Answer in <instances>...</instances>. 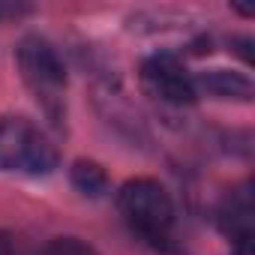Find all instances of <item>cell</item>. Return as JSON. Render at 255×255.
<instances>
[{
    "label": "cell",
    "instance_id": "1",
    "mask_svg": "<svg viewBox=\"0 0 255 255\" xmlns=\"http://www.w3.org/2000/svg\"><path fill=\"white\" fill-rule=\"evenodd\" d=\"M18 69L27 87L42 102L45 114L60 126L63 123V93H66V66L57 48L42 36H27L18 45Z\"/></svg>",
    "mask_w": 255,
    "mask_h": 255
},
{
    "label": "cell",
    "instance_id": "2",
    "mask_svg": "<svg viewBox=\"0 0 255 255\" xmlns=\"http://www.w3.org/2000/svg\"><path fill=\"white\" fill-rule=\"evenodd\" d=\"M57 165L54 144L24 117H0V171L48 174Z\"/></svg>",
    "mask_w": 255,
    "mask_h": 255
},
{
    "label": "cell",
    "instance_id": "3",
    "mask_svg": "<svg viewBox=\"0 0 255 255\" xmlns=\"http://www.w3.org/2000/svg\"><path fill=\"white\" fill-rule=\"evenodd\" d=\"M117 207H120L123 219L147 240H165V231L174 222L171 195L165 192L162 183H156L150 177L123 183L117 192Z\"/></svg>",
    "mask_w": 255,
    "mask_h": 255
},
{
    "label": "cell",
    "instance_id": "4",
    "mask_svg": "<svg viewBox=\"0 0 255 255\" xmlns=\"http://www.w3.org/2000/svg\"><path fill=\"white\" fill-rule=\"evenodd\" d=\"M141 84L150 96L168 105H189L195 102V78L174 54H153L141 63Z\"/></svg>",
    "mask_w": 255,
    "mask_h": 255
},
{
    "label": "cell",
    "instance_id": "5",
    "mask_svg": "<svg viewBox=\"0 0 255 255\" xmlns=\"http://www.w3.org/2000/svg\"><path fill=\"white\" fill-rule=\"evenodd\" d=\"M219 228L231 237L237 255H252V237H255V204H252V186L243 183L231 189L219 210H216Z\"/></svg>",
    "mask_w": 255,
    "mask_h": 255
},
{
    "label": "cell",
    "instance_id": "6",
    "mask_svg": "<svg viewBox=\"0 0 255 255\" xmlns=\"http://www.w3.org/2000/svg\"><path fill=\"white\" fill-rule=\"evenodd\" d=\"M207 90L210 96H219V99H252V81L240 72H228V69H210V72H201L195 78V90Z\"/></svg>",
    "mask_w": 255,
    "mask_h": 255
},
{
    "label": "cell",
    "instance_id": "7",
    "mask_svg": "<svg viewBox=\"0 0 255 255\" xmlns=\"http://www.w3.org/2000/svg\"><path fill=\"white\" fill-rule=\"evenodd\" d=\"M72 186L81 192V195H90V198H102L111 183H108V174L102 171V165L96 162H87V159H78L72 165Z\"/></svg>",
    "mask_w": 255,
    "mask_h": 255
},
{
    "label": "cell",
    "instance_id": "8",
    "mask_svg": "<svg viewBox=\"0 0 255 255\" xmlns=\"http://www.w3.org/2000/svg\"><path fill=\"white\" fill-rule=\"evenodd\" d=\"M39 255H96V249L78 237H54L39 249Z\"/></svg>",
    "mask_w": 255,
    "mask_h": 255
},
{
    "label": "cell",
    "instance_id": "9",
    "mask_svg": "<svg viewBox=\"0 0 255 255\" xmlns=\"http://www.w3.org/2000/svg\"><path fill=\"white\" fill-rule=\"evenodd\" d=\"M0 255H18V243L6 231H0Z\"/></svg>",
    "mask_w": 255,
    "mask_h": 255
}]
</instances>
